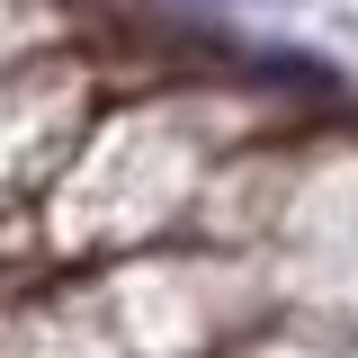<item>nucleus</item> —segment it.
<instances>
[]
</instances>
